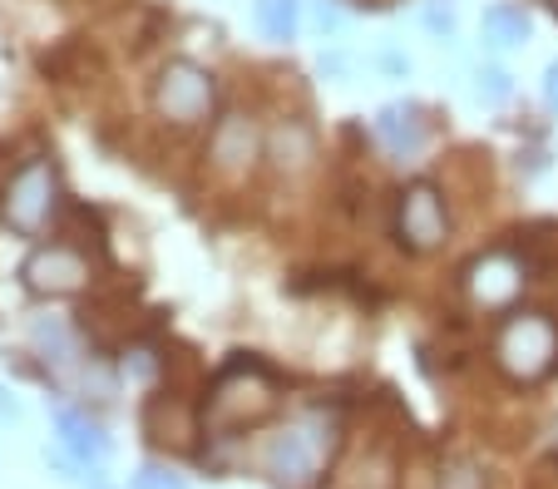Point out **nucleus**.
Returning a JSON list of instances; mask_svg holds the SVG:
<instances>
[{
  "label": "nucleus",
  "instance_id": "f257e3e1",
  "mask_svg": "<svg viewBox=\"0 0 558 489\" xmlns=\"http://www.w3.org/2000/svg\"><path fill=\"white\" fill-rule=\"evenodd\" d=\"M341 450V415L327 405H306L263 445V475L277 489H316Z\"/></svg>",
  "mask_w": 558,
  "mask_h": 489
},
{
  "label": "nucleus",
  "instance_id": "f03ea898",
  "mask_svg": "<svg viewBox=\"0 0 558 489\" xmlns=\"http://www.w3.org/2000/svg\"><path fill=\"white\" fill-rule=\"evenodd\" d=\"M277 401H282L277 376L267 371V366L238 356V362L222 366L208 386V401H203V411H198L203 415V436H213V440L247 436V430H257L263 420H272Z\"/></svg>",
  "mask_w": 558,
  "mask_h": 489
},
{
  "label": "nucleus",
  "instance_id": "7ed1b4c3",
  "mask_svg": "<svg viewBox=\"0 0 558 489\" xmlns=\"http://www.w3.org/2000/svg\"><path fill=\"white\" fill-rule=\"evenodd\" d=\"M489 356H495L505 381L538 386L544 376H554V366H558V321L548 317V311H534V307L505 311V321L495 327Z\"/></svg>",
  "mask_w": 558,
  "mask_h": 489
},
{
  "label": "nucleus",
  "instance_id": "20e7f679",
  "mask_svg": "<svg viewBox=\"0 0 558 489\" xmlns=\"http://www.w3.org/2000/svg\"><path fill=\"white\" fill-rule=\"evenodd\" d=\"M54 208H60V169L50 159H25L21 169L5 183L0 198V218L11 223V233L21 237H40L50 228Z\"/></svg>",
  "mask_w": 558,
  "mask_h": 489
},
{
  "label": "nucleus",
  "instance_id": "39448f33",
  "mask_svg": "<svg viewBox=\"0 0 558 489\" xmlns=\"http://www.w3.org/2000/svg\"><path fill=\"white\" fill-rule=\"evenodd\" d=\"M218 105V80L193 60H169L154 80V114L179 129H193Z\"/></svg>",
  "mask_w": 558,
  "mask_h": 489
},
{
  "label": "nucleus",
  "instance_id": "423d86ee",
  "mask_svg": "<svg viewBox=\"0 0 558 489\" xmlns=\"http://www.w3.org/2000/svg\"><path fill=\"white\" fill-rule=\"evenodd\" d=\"M445 237H450V208H445V193L425 179L405 183L401 198H396V243H401L405 253L425 257V253H440Z\"/></svg>",
  "mask_w": 558,
  "mask_h": 489
},
{
  "label": "nucleus",
  "instance_id": "0eeeda50",
  "mask_svg": "<svg viewBox=\"0 0 558 489\" xmlns=\"http://www.w3.org/2000/svg\"><path fill=\"white\" fill-rule=\"evenodd\" d=\"M524 282H529L524 262H519L509 247H489V253H480L460 277L464 297H470L480 311H514Z\"/></svg>",
  "mask_w": 558,
  "mask_h": 489
},
{
  "label": "nucleus",
  "instance_id": "6e6552de",
  "mask_svg": "<svg viewBox=\"0 0 558 489\" xmlns=\"http://www.w3.org/2000/svg\"><path fill=\"white\" fill-rule=\"evenodd\" d=\"M257 159H267V138L257 129V119L222 114L208 134V169L228 183H243L257 169Z\"/></svg>",
  "mask_w": 558,
  "mask_h": 489
},
{
  "label": "nucleus",
  "instance_id": "1a4fd4ad",
  "mask_svg": "<svg viewBox=\"0 0 558 489\" xmlns=\"http://www.w3.org/2000/svg\"><path fill=\"white\" fill-rule=\"evenodd\" d=\"M21 282L31 297H74V292H85V282H89V257L74 253L70 243L35 247L21 262Z\"/></svg>",
  "mask_w": 558,
  "mask_h": 489
},
{
  "label": "nucleus",
  "instance_id": "9d476101",
  "mask_svg": "<svg viewBox=\"0 0 558 489\" xmlns=\"http://www.w3.org/2000/svg\"><path fill=\"white\" fill-rule=\"evenodd\" d=\"M376 144L390 154V159H401V163H411V159H421V149H425V138H430V124H425V114L415 105H380L376 109Z\"/></svg>",
  "mask_w": 558,
  "mask_h": 489
},
{
  "label": "nucleus",
  "instance_id": "9b49d317",
  "mask_svg": "<svg viewBox=\"0 0 558 489\" xmlns=\"http://www.w3.org/2000/svg\"><path fill=\"white\" fill-rule=\"evenodd\" d=\"M203 430V415H193L179 395H154L144 405V436L154 445H169V450H193V436Z\"/></svg>",
  "mask_w": 558,
  "mask_h": 489
},
{
  "label": "nucleus",
  "instance_id": "f8f14e48",
  "mask_svg": "<svg viewBox=\"0 0 558 489\" xmlns=\"http://www.w3.org/2000/svg\"><path fill=\"white\" fill-rule=\"evenodd\" d=\"M267 163H272L282 179H302L316 163V134L306 119H282V124L267 134Z\"/></svg>",
  "mask_w": 558,
  "mask_h": 489
},
{
  "label": "nucleus",
  "instance_id": "ddd939ff",
  "mask_svg": "<svg viewBox=\"0 0 558 489\" xmlns=\"http://www.w3.org/2000/svg\"><path fill=\"white\" fill-rule=\"evenodd\" d=\"M54 430H60V445L70 450L80 465H105L109 460V436L89 420V415H80V411H54Z\"/></svg>",
  "mask_w": 558,
  "mask_h": 489
},
{
  "label": "nucleus",
  "instance_id": "4468645a",
  "mask_svg": "<svg viewBox=\"0 0 558 489\" xmlns=\"http://www.w3.org/2000/svg\"><path fill=\"white\" fill-rule=\"evenodd\" d=\"M480 40H485L489 50H524V45L534 40V21H529L524 5L499 0V5H489V11L480 15Z\"/></svg>",
  "mask_w": 558,
  "mask_h": 489
},
{
  "label": "nucleus",
  "instance_id": "2eb2a0df",
  "mask_svg": "<svg viewBox=\"0 0 558 489\" xmlns=\"http://www.w3.org/2000/svg\"><path fill=\"white\" fill-rule=\"evenodd\" d=\"M31 341H35V352H40L45 362L54 366V371H70V366L80 362V337H74V331L64 327L60 317L31 321Z\"/></svg>",
  "mask_w": 558,
  "mask_h": 489
},
{
  "label": "nucleus",
  "instance_id": "dca6fc26",
  "mask_svg": "<svg viewBox=\"0 0 558 489\" xmlns=\"http://www.w3.org/2000/svg\"><path fill=\"white\" fill-rule=\"evenodd\" d=\"M253 25L272 45L296 40V30H302V0H253Z\"/></svg>",
  "mask_w": 558,
  "mask_h": 489
},
{
  "label": "nucleus",
  "instance_id": "f3484780",
  "mask_svg": "<svg viewBox=\"0 0 558 489\" xmlns=\"http://www.w3.org/2000/svg\"><path fill=\"white\" fill-rule=\"evenodd\" d=\"M474 99H480V105L485 109H499V105H509V95H514V75H509L505 64H480V70H474Z\"/></svg>",
  "mask_w": 558,
  "mask_h": 489
},
{
  "label": "nucleus",
  "instance_id": "a211bd4d",
  "mask_svg": "<svg viewBox=\"0 0 558 489\" xmlns=\"http://www.w3.org/2000/svg\"><path fill=\"white\" fill-rule=\"evenodd\" d=\"M421 21L435 40H454L460 30V11H454V0H421Z\"/></svg>",
  "mask_w": 558,
  "mask_h": 489
},
{
  "label": "nucleus",
  "instance_id": "6ab92c4d",
  "mask_svg": "<svg viewBox=\"0 0 558 489\" xmlns=\"http://www.w3.org/2000/svg\"><path fill=\"white\" fill-rule=\"evenodd\" d=\"M440 485L445 489H485V479H480V469H474L470 460H450V465L440 469Z\"/></svg>",
  "mask_w": 558,
  "mask_h": 489
},
{
  "label": "nucleus",
  "instance_id": "aec40b11",
  "mask_svg": "<svg viewBox=\"0 0 558 489\" xmlns=\"http://www.w3.org/2000/svg\"><path fill=\"white\" fill-rule=\"evenodd\" d=\"M134 489H189V479L173 475V469H163V465H144L134 475Z\"/></svg>",
  "mask_w": 558,
  "mask_h": 489
},
{
  "label": "nucleus",
  "instance_id": "412c9836",
  "mask_svg": "<svg viewBox=\"0 0 558 489\" xmlns=\"http://www.w3.org/2000/svg\"><path fill=\"white\" fill-rule=\"evenodd\" d=\"M538 95H544V109H548V114H558V60H548V64H544Z\"/></svg>",
  "mask_w": 558,
  "mask_h": 489
},
{
  "label": "nucleus",
  "instance_id": "4be33fe9",
  "mask_svg": "<svg viewBox=\"0 0 558 489\" xmlns=\"http://www.w3.org/2000/svg\"><path fill=\"white\" fill-rule=\"evenodd\" d=\"M45 465H50L60 479H80V460H74L70 450H45Z\"/></svg>",
  "mask_w": 558,
  "mask_h": 489
},
{
  "label": "nucleus",
  "instance_id": "5701e85b",
  "mask_svg": "<svg viewBox=\"0 0 558 489\" xmlns=\"http://www.w3.org/2000/svg\"><path fill=\"white\" fill-rule=\"evenodd\" d=\"M376 64H380V70H386V75H396V80H405V75H411V54L390 50V45H386V50L376 54Z\"/></svg>",
  "mask_w": 558,
  "mask_h": 489
},
{
  "label": "nucleus",
  "instance_id": "b1692460",
  "mask_svg": "<svg viewBox=\"0 0 558 489\" xmlns=\"http://www.w3.org/2000/svg\"><path fill=\"white\" fill-rule=\"evenodd\" d=\"M124 371H134V376H154V356H148V352H129V356H124Z\"/></svg>",
  "mask_w": 558,
  "mask_h": 489
},
{
  "label": "nucleus",
  "instance_id": "393cba45",
  "mask_svg": "<svg viewBox=\"0 0 558 489\" xmlns=\"http://www.w3.org/2000/svg\"><path fill=\"white\" fill-rule=\"evenodd\" d=\"M15 415H21V405H15V395L0 386V420H15Z\"/></svg>",
  "mask_w": 558,
  "mask_h": 489
},
{
  "label": "nucleus",
  "instance_id": "a878e982",
  "mask_svg": "<svg viewBox=\"0 0 558 489\" xmlns=\"http://www.w3.org/2000/svg\"><path fill=\"white\" fill-rule=\"evenodd\" d=\"M548 5H554V15H558V0H548Z\"/></svg>",
  "mask_w": 558,
  "mask_h": 489
},
{
  "label": "nucleus",
  "instance_id": "bb28decb",
  "mask_svg": "<svg viewBox=\"0 0 558 489\" xmlns=\"http://www.w3.org/2000/svg\"><path fill=\"white\" fill-rule=\"evenodd\" d=\"M95 489H109V485H95Z\"/></svg>",
  "mask_w": 558,
  "mask_h": 489
}]
</instances>
